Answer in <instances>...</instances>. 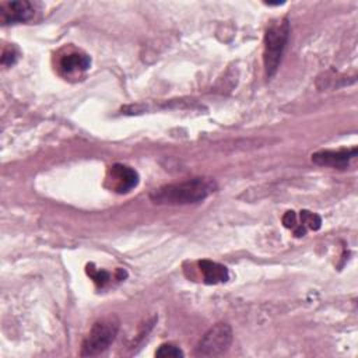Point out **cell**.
<instances>
[{
	"instance_id": "obj_11",
	"label": "cell",
	"mask_w": 358,
	"mask_h": 358,
	"mask_svg": "<svg viewBox=\"0 0 358 358\" xmlns=\"http://www.w3.org/2000/svg\"><path fill=\"white\" fill-rule=\"evenodd\" d=\"M85 271H87V274L92 278V281H94L99 288H103V287L109 282V280H110V274H109L108 271L94 267L92 263L87 264Z\"/></svg>"
},
{
	"instance_id": "obj_9",
	"label": "cell",
	"mask_w": 358,
	"mask_h": 358,
	"mask_svg": "<svg viewBox=\"0 0 358 358\" xmlns=\"http://www.w3.org/2000/svg\"><path fill=\"white\" fill-rule=\"evenodd\" d=\"M200 271L203 274V280L206 284H220L225 282L229 278V271L224 264H220L213 260L203 259L199 262Z\"/></svg>"
},
{
	"instance_id": "obj_6",
	"label": "cell",
	"mask_w": 358,
	"mask_h": 358,
	"mask_svg": "<svg viewBox=\"0 0 358 358\" xmlns=\"http://www.w3.org/2000/svg\"><path fill=\"white\" fill-rule=\"evenodd\" d=\"M357 157V147L341 150H322L312 154V162L320 166H330L334 169H345L350 161Z\"/></svg>"
},
{
	"instance_id": "obj_7",
	"label": "cell",
	"mask_w": 358,
	"mask_h": 358,
	"mask_svg": "<svg viewBox=\"0 0 358 358\" xmlns=\"http://www.w3.org/2000/svg\"><path fill=\"white\" fill-rule=\"evenodd\" d=\"M109 175L117 193H127L138 185V173L129 165L113 164L109 169Z\"/></svg>"
},
{
	"instance_id": "obj_12",
	"label": "cell",
	"mask_w": 358,
	"mask_h": 358,
	"mask_svg": "<svg viewBox=\"0 0 358 358\" xmlns=\"http://www.w3.org/2000/svg\"><path fill=\"white\" fill-rule=\"evenodd\" d=\"M282 224L285 228H289L294 231V234L296 236H303L306 234V229L296 222V214L295 211H287L284 215H282Z\"/></svg>"
},
{
	"instance_id": "obj_3",
	"label": "cell",
	"mask_w": 358,
	"mask_h": 358,
	"mask_svg": "<svg viewBox=\"0 0 358 358\" xmlns=\"http://www.w3.org/2000/svg\"><path fill=\"white\" fill-rule=\"evenodd\" d=\"M119 319L106 316L96 320L81 344V357H95L102 354L116 338L119 331Z\"/></svg>"
},
{
	"instance_id": "obj_5",
	"label": "cell",
	"mask_w": 358,
	"mask_h": 358,
	"mask_svg": "<svg viewBox=\"0 0 358 358\" xmlns=\"http://www.w3.org/2000/svg\"><path fill=\"white\" fill-rule=\"evenodd\" d=\"M35 15V4L22 1H1L0 3V21L3 25L27 22Z\"/></svg>"
},
{
	"instance_id": "obj_14",
	"label": "cell",
	"mask_w": 358,
	"mask_h": 358,
	"mask_svg": "<svg viewBox=\"0 0 358 358\" xmlns=\"http://www.w3.org/2000/svg\"><path fill=\"white\" fill-rule=\"evenodd\" d=\"M18 59V52L11 46V48H7L3 50V55H1V64L3 66H13Z\"/></svg>"
},
{
	"instance_id": "obj_1",
	"label": "cell",
	"mask_w": 358,
	"mask_h": 358,
	"mask_svg": "<svg viewBox=\"0 0 358 358\" xmlns=\"http://www.w3.org/2000/svg\"><path fill=\"white\" fill-rule=\"evenodd\" d=\"M217 185L210 178H193L179 183L164 185L150 193L154 204L161 206H185L203 201L214 193Z\"/></svg>"
},
{
	"instance_id": "obj_10",
	"label": "cell",
	"mask_w": 358,
	"mask_h": 358,
	"mask_svg": "<svg viewBox=\"0 0 358 358\" xmlns=\"http://www.w3.org/2000/svg\"><path fill=\"white\" fill-rule=\"evenodd\" d=\"M299 224L306 229H313V231H317L322 225V218L316 214V213H312V211H308V210H302L299 211Z\"/></svg>"
},
{
	"instance_id": "obj_2",
	"label": "cell",
	"mask_w": 358,
	"mask_h": 358,
	"mask_svg": "<svg viewBox=\"0 0 358 358\" xmlns=\"http://www.w3.org/2000/svg\"><path fill=\"white\" fill-rule=\"evenodd\" d=\"M289 36V22L287 18H281L268 25L264 34V49H263V63L266 76L271 78L282 59L284 49L287 46Z\"/></svg>"
},
{
	"instance_id": "obj_8",
	"label": "cell",
	"mask_w": 358,
	"mask_h": 358,
	"mask_svg": "<svg viewBox=\"0 0 358 358\" xmlns=\"http://www.w3.org/2000/svg\"><path fill=\"white\" fill-rule=\"evenodd\" d=\"M91 66V59L83 52H70L60 57L59 69L63 74H76L88 70Z\"/></svg>"
},
{
	"instance_id": "obj_13",
	"label": "cell",
	"mask_w": 358,
	"mask_h": 358,
	"mask_svg": "<svg viewBox=\"0 0 358 358\" xmlns=\"http://www.w3.org/2000/svg\"><path fill=\"white\" fill-rule=\"evenodd\" d=\"M183 351L175 345V344H171V343H164L158 347V350L155 351V357H159V358H179V357H183Z\"/></svg>"
},
{
	"instance_id": "obj_4",
	"label": "cell",
	"mask_w": 358,
	"mask_h": 358,
	"mask_svg": "<svg viewBox=\"0 0 358 358\" xmlns=\"http://www.w3.org/2000/svg\"><path fill=\"white\" fill-rule=\"evenodd\" d=\"M232 329L228 323L220 322L210 327L196 345V357H220L232 343Z\"/></svg>"
}]
</instances>
